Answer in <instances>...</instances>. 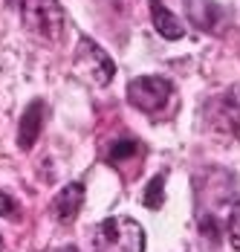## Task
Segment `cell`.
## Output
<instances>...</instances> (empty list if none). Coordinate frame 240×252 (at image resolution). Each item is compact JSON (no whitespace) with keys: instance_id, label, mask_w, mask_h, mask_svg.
Returning a JSON list of instances; mask_svg holds the SVG:
<instances>
[{"instance_id":"6da1fadb","label":"cell","mask_w":240,"mask_h":252,"mask_svg":"<svg viewBox=\"0 0 240 252\" xmlns=\"http://www.w3.org/2000/svg\"><path fill=\"white\" fill-rule=\"evenodd\" d=\"M93 252H145V229L133 218H107L93 232Z\"/></svg>"},{"instance_id":"7a4b0ae2","label":"cell","mask_w":240,"mask_h":252,"mask_svg":"<svg viewBox=\"0 0 240 252\" xmlns=\"http://www.w3.org/2000/svg\"><path fill=\"white\" fill-rule=\"evenodd\" d=\"M21 18L26 29L44 41H58L67 24L58 0H21Z\"/></svg>"},{"instance_id":"3957f363","label":"cell","mask_w":240,"mask_h":252,"mask_svg":"<svg viewBox=\"0 0 240 252\" xmlns=\"http://www.w3.org/2000/svg\"><path fill=\"white\" fill-rule=\"evenodd\" d=\"M75 73L87 78L96 87H107L116 76V64L110 61V55L98 47L93 38L81 35L78 38V50H75Z\"/></svg>"},{"instance_id":"277c9868","label":"cell","mask_w":240,"mask_h":252,"mask_svg":"<svg viewBox=\"0 0 240 252\" xmlns=\"http://www.w3.org/2000/svg\"><path fill=\"white\" fill-rule=\"evenodd\" d=\"M171 81L162 76H139L127 84V101L142 113H159L171 99Z\"/></svg>"},{"instance_id":"5b68a950","label":"cell","mask_w":240,"mask_h":252,"mask_svg":"<svg viewBox=\"0 0 240 252\" xmlns=\"http://www.w3.org/2000/svg\"><path fill=\"white\" fill-rule=\"evenodd\" d=\"M206 122L223 139H240V99L235 93L211 99L206 110Z\"/></svg>"},{"instance_id":"8992f818","label":"cell","mask_w":240,"mask_h":252,"mask_svg":"<svg viewBox=\"0 0 240 252\" xmlns=\"http://www.w3.org/2000/svg\"><path fill=\"white\" fill-rule=\"evenodd\" d=\"M81 206H84V183H67L52 200V215L61 223H72L78 218Z\"/></svg>"},{"instance_id":"52a82bcc","label":"cell","mask_w":240,"mask_h":252,"mask_svg":"<svg viewBox=\"0 0 240 252\" xmlns=\"http://www.w3.org/2000/svg\"><path fill=\"white\" fill-rule=\"evenodd\" d=\"M44 119H47V104H44L41 99H35L24 110V116H21V127H18V145H21L24 151H29V148L38 142L41 127H44Z\"/></svg>"},{"instance_id":"ba28073f","label":"cell","mask_w":240,"mask_h":252,"mask_svg":"<svg viewBox=\"0 0 240 252\" xmlns=\"http://www.w3.org/2000/svg\"><path fill=\"white\" fill-rule=\"evenodd\" d=\"M185 12L188 21L203 32H217L223 24V9L217 6V0H185Z\"/></svg>"},{"instance_id":"9c48e42d","label":"cell","mask_w":240,"mask_h":252,"mask_svg":"<svg viewBox=\"0 0 240 252\" xmlns=\"http://www.w3.org/2000/svg\"><path fill=\"white\" fill-rule=\"evenodd\" d=\"M153 26H156V32H159L162 38H168V41H180V38L185 35V26L177 21V15L168 12L165 6H159V3H153Z\"/></svg>"},{"instance_id":"30bf717a","label":"cell","mask_w":240,"mask_h":252,"mask_svg":"<svg viewBox=\"0 0 240 252\" xmlns=\"http://www.w3.org/2000/svg\"><path fill=\"white\" fill-rule=\"evenodd\" d=\"M136 154H142V142L133 139V136H124V139H116V142L110 145L107 159H110V165H121V162H127V159L136 157Z\"/></svg>"},{"instance_id":"8fae6325","label":"cell","mask_w":240,"mask_h":252,"mask_svg":"<svg viewBox=\"0 0 240 252\" xmlns=\"http://www.w3.org/2000/svg\"><path fill=\"white\" fill-rule=\"evenodd\" d=\"M145 206L148 209H162V203H165V177L162 174H156V177H150V183H148V189H145Z\"/></svg>"},{"instance_id":"7c38bea8","label":"cell","mask_w":240,"mask_h":252,"mask_svg":"<svg viewBox=\"0 0 240 252\" xmlns=\"http://www.w3.org/2000/svg\"><path fill=\"white\" fill-rule=\"evenodd\" d=\"M226 232H229V244L240 252V200L232 203V215H229V226H226Z\"/></svg>"},{"instance_id":"4fadbf2b","label":"cell","mask_w":240,"mask_h":252,"mask_svg":"<svg viewBox=\"0 0 240 252\" xmlns=\"http://www.w3.org/2000/svg\"><path fill=\"white\" fill-rule=\"evenodd\" d=\"M200 229H203V235H206V238H211V241H220V220H217V218H209V215H206V218H200Z\"/></svg>"},{"instance_id":"5bb4252c","label":"cell","mask_w":240,"mask_h":252,"mask_svg":"<svg viewBox=\"0 0 240 252\" xmlns=\"http://www.w3.org/2000/svg\"><path fill=\"white\" fill-rule=\"evenodd\" d=\"M0 215L3 218H18V203L9 194H3V191H0Z\"/></svg>"},{"instance_id":"9a60e30c","label":"cell","mask_w":240,"mask_h":252,"mask_svg":"<svg viewBox=\"0 0 240 252\" xmlns=\"http://www.w3.org/2000/svg\"><path fill=\"white\" fill-rule=\"evenodd\" d=\"M61 252H78V250H75V247H67V250H61Z\"/></svg>"},{"instance_id":"2e32d148","label":"cell","mask_w":240,"mask_h":252,"mask_svg":"<svg viewBox=\"0 0 240 252\" xmlns=\"http://www.w3.org/2000/svg\"><path fill=\"white\" fill-rule=\"evenodd\" d=\"M9 3H21V0H9Z\"/></svg>"},{"instance_id":"e0dca14e","label":"cell","mask_w":240,"mask_h":252,"mask_svg":"<svg viewBox=\"0 0 240 252\" xmlns=\"http://www.w3.org/2000/svg\"><path fill=\"white\" fill-rule=\"evenodd\" d=\"M0 250H3V238H0Z\"/></svg>"},{"instance_id":"ac0fdd59","label":"cell","mask_w":240,"mask_h":252,"mask_svg":"<svg viewBox=\"0 0 240 252\" xmlns=\"http://www.w3.org/2000/svg\"><path fill=\"white\" fill-rule=\"evenodd\" d=\"M150 3H156V0H150Z\"/></svg>"}]
</instances>
